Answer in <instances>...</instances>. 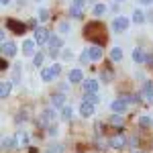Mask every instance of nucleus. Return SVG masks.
Instances as JSON below:
<instances>
[{
    "label": "nucleus",
    "mask_w": 153,
    "mask_h": 153,
    "mask_svg": "<svg viewBox=\"0 0 153 153\" xmlns=\"http://www.w3.org/2000/svg\"><path fill=\"white\" fill-rule=\"evenodd\" d=\"M35 2H39V0H35Z\"/></svg>",
    "instance_id": "43"
},
{
    "label": "nucleus",
    "mask_w": 153,
    "mask_h": 153,
    "mask_svg": "<svg viewBox=\"0 0 153 153\" xmlns=\"http://www.w3.org/2000/svg\"><path fill=\"white\" fill-rule=\"evenodd\" d=\"M47 135H51V137L57 135V127H51V125H49V127H47Z\"/></svg>",
    "instance_id": "35"
},
{
    "label": "nucleus",
    "mask_w": 153,
    "mask_h": 153,
    "mask_svg": "<svg viewBox=\"0 0 153 153\" xmlns=\"http://www.w3.org/2000/svg\"><path fill=\"white\" fill-rule=\"evenodd\" d=\"M12 147H16V139L14 137H4L2 139V149H12Z\"/></svg>",
    "instance_id": "22"
},
{
    "label": "nucleus",
    "mask_w": 153,
    "mask_h": 153,
    "mask_svg": "<svg viewBox=\"0 0 153 153\" xmlns=\"http://www.w3.org/2000/svg\"><path fill=\"white\" fill-rule=\"evenodd\" d=\"M84 102L98 104V102H100V98H98V92H84Z\"/></svg>",
    "instance_id": "20"
},
{
    "label": "nucleus",
    "mask_w": 153,
    "mask_h": 153,
    "mask_svg": "<svg viewBox=\"0 0 153 153\" xmlns=\"http://www.w3.org/2000/svg\"><path fill=\"white\" fill-rule=\"evenodd\" d=\"M6 29L12 31V33H16V35H23L25 31H27V25L19 23V21H14V19H8V21H6Z\"/></svg>",
    "instance_id": "4"
},
{
    "label": "nucleus",
    "mask_w": 153,
    "mask_h": 153,
    "mask_svg": "<svg viewBox=\"0 0 153 153\" xmlns=\"http://www.w3.org/2000/svg\"><path fill=\"white\" fill-rule=\"evenodd\" d=\"M84 33H86L84 37H86V39H90V41H94L96 45H98V43H102V41L106 39L104 27H102L100 23H90V25H86V31H84Z\"/></svg>",
    "instance_id": "1"
},
{
    "label": "nucleus",
    "mask_w": 153,
    "mask_h": 153,
    "mask_svg": "<svg viewBox=\"0 0 153 153\" xmlns=\"http://www.w3.org/2000/svg\"><path fill=\"white\" fill-rule=\"evenodd\" d=\"M35 47H37L35 39H27V41L23 43V53L25 55H35Z\"/></svg>",
    "instance_id": "14"
},
{
    "label": "nucleus",
    "mask_w": 153,
    "mask_h": 153,
    "mask_svg": "<svg viewBox=\"0 0 153 153\" xmlns=\"http://www.w3.org/2000/svg\"><path fill=\"white\" fill-rule=\"evenodd\" d=\"M102 127H104L102 123H96V127H94V129H96V133H102Z\"/></svg>",
    "instance_id": "38"
},
{
    "label": "nucleus",
    "mask_w": 153,
    "mask_h": 153,
    "mask_svg": "<svg viewBox=\"0 0 153 153\" xmlns=\"http://www.w3.org/2000/svg\"><path fill=\"white\" fill-rule=\"evenodd\" d=\"M47 47L49 49H57V51H59V49L63 47V39H61L59 35H51V37H49V41H47Z\"/></svg>",
    "instance_id": "13"
},
{
    "label": "nucleus",
    "mask_w": 153,
    "mask_h": 153,
    "mask_svg": "<svg viewBox=\"0 0 153 153\" xmlns=\"http://www.w3.org/2000/svg\"><path fill=\"white\" fill-rule=\"evenodd\" d=\"M21 65H14V70H12V84H19L21 82Z\"/></svg>",
    "instance_id": "27"
},
{
    "label": "nucleus",
    "mask_w": 153,
    "mask_h": 153,
    "mask_svg": "<svg viewBox=\"0 0 153 153\" xmlns=\"http://www.w3.org/2000/svg\"><path fill=\"white\" fill-rule=\"evenodd\" d=\"M88 53H90V59L92 61H100L102 59V49H100V45H92V47L88 49Z\"/></svg>",
    "instance_id": "18"
},
{
    "label": "nucleus",
    "mask_w": 153,
    "mask_h": 153,
    "mask_svg": "<svg viewBox=\"0 0 153 153\" xmlns=\"http://www.w3.org/2000/svg\"><path fill=\"white\" fill-rule=\"evenodd\" d=\"M43 59H45V55H43V53H35V57H33V65H35V68L43 65Z\"/></svg>",
    "instance_id": "29"
},
{
    "label": "nucleus",
    "mask_w": 153,
    "mask_h": 153,
    "mask_svg": "<svg viewBox=\"0 0 153 153\" xmlns=\"http://www.w3.org/2000/svg\"><path fill=\"white\" fill-rule=\"evenodd\" d=\"M129 145H131V147H137V145H139V139H137V137H131V139H129Z\"/></svg>",
    "instance_id": "36"
},
{
    "label": "nucleus",
    "mask_w": 153,
    "mask_h": 153,
    "mask_svg": "<svg viewBox=\"0 0 153 153\" xmlns=\"http://www.w3.org/2000/svg\"><path fill=\"white\" fill-rule=\"evenodd\" d=\"M147 21V14H143V10H139V8H135L133 10V23H137V25H141Z\"/></svg>",
    "instance_id": "19"
},
{
    "label": "nucleus",
    "mask_w": 153,
    "mask_h": 153,
    "mask_svg": "<svg viewBox=\"0 0 153 153\" xmlns=\"http://www.w3.org/2000/svg\"><path fill=\"white\" fill-rule=\"evenodd\" d=\"M147 63H149V65H153V55H147Z\"/></svg>",
    "instance_id": "39"
},
{
    "label": "nucleus",
    "mask_w": 153,
    "mask_h": 153,
    "mask_svg": "<svg viewBox=\"0 0 153 153\" xmlns=\"http://www.w3.org/2000/svg\"><path fill=\"white\" fill-rule=\"evenodd\" d=\"M12 90V80H4L0 84V98H8Z\"/></svg>",
    "instance_id": "15"
},
{
    "label": "nucleus",
    "mask_w": 153,
    "mask_h": 153,
    "mask_svg": "<svg viewBox=\"0 0 153 153\" xmlns=\"http://www.w3.org/2000/svg\"><path fill=\"white\" fill-rule=\"evenodd\" d=\"M139 125H141L143 129H147V127H151V125H153V118L149 117V114H143V117L139 118Z\"/></svg>",
    "instance_id": "25"
},
{
    "label": "nucleus",
    "mask_w": 153,
    "mask_h": 153,
    "mask_svg": "<svg viewBox=\"0 0 153 153\" xmlns=\"http://www.w3.org/2000/svg\"><path fill=\"white\" fill-rule=\"evenodd\" d=\"M143 98H145V102H149V104H153V82H145V86H143Z\"/></svg>",
    "instance_id": "12"
},
{
    "label": "nucleus",
    "mask_w": 153,
    "mask_h": 153,
    "mask_svg": "<svg viewBox=\"0 0 153 153\" xmlns=\"http://www.w3.org/2000/svg\"><path fill=\"white\" fill-rule=\"evenodd\" d=\"M49 19V10L47 8H41V10H39V21H47Z\"/></svg>",
    "instance_id": "32"
},
{
    "label": "nucleus",
    "mask_w": 153,
    "mask_h": 153,
    "mask_svg": "<svg viewBox=\"0 0 153 153\" xmlns=\"http://www.w3.org/2000/svg\"><path fill=\"white\" fill-rule=\"evenodd\" d=\"M90 61H92V59H90L88 49H86V51H82V53H80V63H82V65H86V63H90Z\"/></svg>",
    "instance_id": "28"
},
{
    "label": "nucleus",
    "mask_w": 153,
    "mask_h": 153,
    "mask_svg": "<svg viewBox=\"0 0 153 153\" xmlns=\"http://www.w3.org/2000/svg\"><path fill=\"white\" fill-rule=\"evenodd\" d=\"M2 55L4 57H14L16 55V45L12 41H2Z\"/></svg>",
    "instance_id": "7"
},
{
    "label": "nucleus",
    "mask_w": 153,
    "mask_h": 153,
    "mask_svg": "<svg viewBox=\"0 0 153 153\" xmlns=\"http://www.w3.org/2000/svg\"><path fill=\"white\" fill-rule=\"evenodd\" d=\"M94 106L96 104H90V102H84L80 104V114H82V118H90L92 114H94Z\"/></svg>",
    "instance_id": "10"
},
{
    "label": "nucleus",
    "mask_w": 153,
    "mask_h": 153,
    "mask_svg": "<svg viewBox=\"0 0 153 153\" xmlns=\"http://www.w3.org/2000/svg\"><path fill=\"white\" fill-rule=\"evenodd\" d=\"M70 16H71V19H82V16H84L82 6H74V4H71V6H70Z\"/></svg>",
    "instance_id": "21"
},
{
    "label": "nucleus",
    "mask_w": 153,
    "mask_h": 153,
    "mask_svg": "<svg viewBox=\"0 0 153 153\" xmlns=\"http://www.w3.org/2000/svg\"><path fill=\"white\" fill-rule=\"evenodd\" d=\"M110 59H112V61H120V59H123V49L114 47L112 51H110Z\"/></svg>",
    "instance_id": "26"
},
{
    "label": "nucleus",
    "mask_w": 153,
    "mask_h": 153,
    "mask_svg": "<svg viewBox=\"0 0 153 153\" xmlns=\"http://www.w3.org/2000/svg\"><path fill=\"white\" fill-rule=\"evenodd\" d=\"M141 4H153V0H139Z\"/></svg>",
    "instance_id": "40"
},
{
    "label": "nucleus",
    "mask_w": 153,
    "mask_h": 153,
    "mask_svg": "<svg viewBox=\"0 0 153 153\" xmlns=\"http://www.w3.org/2000/svg\"><path fill=\"white\" fill-rule=\"evenodd\" d=\"M71 4H74V6H82V8H84V4H86V0H74Z\"/></svg>",
    "instance_id": "37"
},
{
    "label": "nucleus",
    "mask_w": 153,
    "mask_h": 153,
    "mask_svg": "<svg viewBox=\"0 0 153 153\" xmlns=\"http://www.w3.org/2000/svg\"><path fill=\"white\" fill-rule=\"evenodd\" d=\"M68 80H70L71 84H82L84 82V74L82 70H71L70 76H68Z\"/></svg>",
    "instance_id": "16"
},
{
    "label": "nucleus",
    "mask_w": 153,
    "mask_h": 153,
    "mask_svg": "<svg viewBox=\"0 0 153 153\" xmlns=\"http://www.w3.org/2000/svg\"><path fill=\"white\" fill-rule=\"evenodd\" d=\"M127 139H125V135L123 133H118V135H114V137H110V141H108V145L112 147V149H123L125 145H127Z\"/></svg>",
    "instance_id": "6"
},
{
    "label": "nucleus",
    "mask_w": 153,
    "mask_h": 153,
    "mask_svg": "<svg viewBox=\"0 0 153 153\" xmlns=\"http://www.w3.org/2000/svg\"><path fill=\"white\" fill-rule=\"evenodd\" d=\"M61 118H63L65 123H70L71 118H74V112H71L70 106H63V108H61Z\"/></svg>",
    "instance_id": "23"
},
{
    "label": "nucleus",
    "mask_w": 153,
    "mask_h": 153,
    "mask_svg": "<svg viewBox=\"0 0 153 153\" xmlns=\"http://www.w3.org/2000/svg\"><path fill=\"white\" fill-rule=\"evenodd\" d=\"M59 31H61V35H65V33H70V23H65V21H63V23L59 25Z\"/></svg>",
    "instance_id": "33"
},
{
    "label": "nucleus",
    "mask_w": 153,
    "mask_h": 153,
    "mask_svg": "<svg viewBox=\"0 0 153 153\" xmlns=\"http://www.w3.org/2000/svg\"><path fill=\"white\" fill-rule=\"evenodd\" d=\"M92 12H94V16H102V14L106 12V6H104V4H96Z\"/></svg>",
    "instance_id": "30"
},
{
    "label": "nucleus",
    "mask_w": 153,
    "mask_h": 153,
    "mask_svg": "<svg viewBox=\"0 0 153 153\" xmlns=\"http://www.w3.org/2000/svg\"><path fill=\"white\" fill-rule=\"evenodd\" d=\"M82 86H84V92H98V88H100V84L96 80H84Z\"/></svg>",
    "instance_id": "17"
},
{
    "label": "nucleus",
    "mask_w": 153,
    "mask_h": 153,
    "mask_svg": "<svg viewBox=\"0 0 153 153\" xmlns=\"http://www.w3.org/2000/svg\"><path fill=\"white\" fill-rule=\"evenodd\" d=\"M147 55H149V53H145L141 47H135V49H133V61H135V63H139V65H141V63H147Z\"/></svg>",
    "instance_id": "8"
},
{
    "label": "nucleus",
    "mask_w": 153,
    "mask_h": 153,
    "mask_svg": "<svg viewBox=\"0 0 153 153\" xmlns=\"http://www.w3.org/2000/svg\"><path fill=\"white\" fill-rule=\"evenodd\" d=\"M129 25H131V21L127 16H117L112 21V29H114V33H125L129 29Z\"/></svg>",
    "instance_id": "3"
},
{
    "label": "nucleus",
    "mask_w": 153,
    "mask_h": 153,
    "mask_svg": "<svg viewBox=\"0 0 153 153\" xmlns=\"http://www.w3.org/2000/svg\"><path fill=\"white\" fill-rule=\"evenodd\" d=\"M45 153H63V145L61 143H51Z\"/></svg>",
    "instance_id": "24"
},
{
    "label": "nucleus",
    "mask_w": 153,
    "mask_h": 153,
    "mask_svg": "<svg viewBox=\"0 0 153 153\" xmlns=\"http://www.w3.org/2000/svg\"><path fill=\"white\" fill-rule=\"evenodd\" d=\"M51 106H55V108H63L65 106V96H63V92H55V94L51 96Z\"/></svg>",
    "instance_id": "11"
},
{
    "label": "nucleus",
    "mask_w": 153,
    "mask_h": 153,
    "mask_svg": "<svg viewBox=\"0 0 153 153\" xmlns=\"http://www.w3.org/2000/svg\"><path fill=\"white\" fill-rule=\"evenodd\" d=\"M55 78H57V74H55V70H53V65L41 70V80H43V82H53Z\"/></svg>",
    "instance_id": "9"
},
{
    "label": "nucleus",
    "mask_w": 153,
    "mask_h": 153,
    "mask_svg": "<svg viewBox=\"0 0 153 153\" xmlns=\"http://www.w3.org/2000/svg\"><path fill=\"white\" fill-rule=\"evenodd\" d=\"M114 2H125V0H114Z\"/></svg>",
    "instance_id": "42"
},
{
    "label": "nucleus",
    "mask_w": 153,
    "mask_h": 153,
    "mask_svg": "<svg viewBox=\"0 0 153 153\" xmlns=\"http://www.w3.org/2000/svg\"><path fill=\"white\" fill-rule=\"evenodd\" d=\"M139 153H143V151H139Z\"/></svg>",
    "instance_id": "44"
},
{
    "label": "nucleus",
    "mask_w": 153,
    "mask_h": 153,
    "mask_svg": "<svg viewBox=\"0 0 153 153\" xmlns=\"http://www.w3.org/2000/svg\"><path fill=\"white\" fill-rule=\"evenodd\" d=\"M110 123H112V125H118V127H120V125H123V117H120V114H114V117L110 118Z\"/></svg>",
    "instance_id": "34"
},
{
    "label": "nucleus",
    "mask_w": 153,
    "mask_h": 153,
    "mask_svg": "<svg viewBox=\"0 0 153 153\" xmlns=\"http://www.w3.org/2000/svg\"><path fill=\"white\" fill-rule=\"evenodd\" d=\"M0 2H2V6H8L10 4V0H0Z\"/></svg>",
    "instance_id": "41"
},
{
    "label": "nucleus",
    "mask_w": 153,
    "mask_h": 153,
    "mask_svg": "<svg viewBox=\"0 0 153 153\" xmlns=\"http://www.w3.org/2000/svg\"><path fill=\"white\" fill-rule=\"evenodd\" d=\"M49 31L45 29V27H37L35 29V41H37V45H45L49 41Z\"/></svg>",
    "instance_id": "5"
},
{
    "label": "nucleus",
    "mask_w": 153,
    "mask_h": 153,
    "mask_svg": "<svg viewBox=\"0 0 153 153\" xmlns=\"http://www.w3.org/2000/svg\"><path fill=\"white\" fill-rule=\"evenodd\" d=\"M27 118H29V117H27V112H25V110H21V112L14 117V123H25Z\"/></svg>",
    "instance_id": "31"
},
{
    "label": "nucleus",
    "mask_w": 153,
    "mask_h": 153,
    "mask_svg": "<svg viewBox=\"0 0 153 153\" xmlns=\"http://www.w3.org/2000/svg\"><path fill=\"white\" fill-rule=\"evenodd\" d=\"M129 106H131L129 96H120V98H117V100H112L110 108H112V112H114V114H123V112H125Z\"/></svg>",
    "instance_id": "2"
}]
</instances>
